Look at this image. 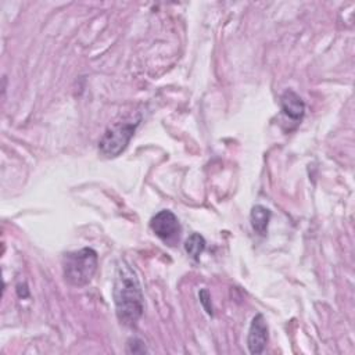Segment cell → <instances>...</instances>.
I'll return each mask as SVG.
<instances>
[{"mask_svg": "<svg viewBox=\"0 0 355 355\" xmlns=\"http://www.w3.org/2000/svg\"><path fill=\"white\" fill-rule=\"evenodd\" d=\"M112 295L118 320L128 327L136 326L144 311V298L135 269L123 259L115 269Z\"/></svg>", "mask_w": 355, "mask_h": 355, "instance_id": "6da1fadb", "label": "cell"}, {"mask_svg": "<svg viewBox=\"0 0 355 355\" xmlns=\"http://www.w3.org/2000/svg\"><path fill=\"white\" fill-rule=\"evenodd\" d=\"M98 265L97 252L85 247L78 251L67 252L62 258V270L67 283L75 287L86 286L92 282Z\"/></svg>", "mask_w": 355, "mask_h": 355, "instance_id": "7a4b0ae2", "label": "cell"}, {"mask_svg": "<svg viewBox=\"0 0 355 355\" xmlns=\"http://www.w3.org/2000/svg\"><path fill=\"white\" fill-rule=\"evenodd\" d=\"M139 122L140 116H137L136 119L130 118L114 122L100 139L98 151L107 158L118 157L128 147Z\"/></svg>", "mask_w": 355, "mask_h": 355, "instance_id": "3957f363", "label": "cell"}, {"mask_svg": "<svg viewBox=\"0 0 355 355\" xmlns=\"http://www.w3.org/2000/svg\"><path fill=\"white\" fill-rule=\"evenodd\" d=\"M150 227L157 237L165 241L173 239L180 230V225L176 215L169 209H162L158 214H155L150 220Z\"/></svg>", "mask_w": 355, "mask_h": 355, "instance_id": "277c9868", "label": "cell"}, {"mask_svg": "<svg viewBox=\"0 0 355 355\" xmlns=\"http://www.w3.org/2000/svg\"><path fill=\"white\" fill-rule=\"evenodd\" d=\"M268 326L265 322L263 315L258 313L252 318L248 337H247V345L251 354H262L265 349V345L268 343Z\"/></svg>", "mask_w": 355, "mask_h": 355, "instance_id": "5b68a950", "label": "cell"}, {"mask_svg": "<svg viewBox=\"0 0 355 355\" xmlns=\"http://www.w3.org/2000/svg\"><path fill=\"white\" fill-rule=\"evenodd\" d=\"M280 108L282 112L291 121H301L304 114H305V103L297 94L294 90L287 89L282 96H280Z\"/></svg>", "mask_w": 355, "mask_h": 355, "instance_id": "8992f818", "label": "cell"}, {"mask_svg": "<svg viewBox=\"0 0 355 355\" xmlns=\"http://www.w3.org/2000/svg\"><path fill=\"white\" fill-rule=\"evenodd\" d=\"M270 211L263 205H254L250 214V220L252 229L259 234L265 236L268 232V225L270 220Z\"/></svg>", "mask_w": 355, "mask_h": 355, "instance_id": "52a82bcc", "label": "cell"}, {"mask_svg": "<svg viewBox=\"0 0 355 355\" xmlns=\"http://www.w3.org/2000/svg\"><path fill=\"white\" fill-rule=\"evenodd\" d=\"M184 250L194 261H198L200 255L205 250V239L200 233L190 234L184 243Z\"/></svg>", "mask_w": 355, "mask_h": 355, "instance_id": "ba28073f", "label": "cell"}, {"mask_svg": "<svg viewBox=\"0 0 355 355\" xmlns=\"http://www.w3.org/2000/svg\"><path fill=\"white\" fill-rule=\"evenodd\" d=\"M198 297H200V302L202 304V306H204V309L207 311V313L212 316V315H214V308H212V304H211L209 291H208L207 288H202V290L200 291Z\"/></svg>", "mask_w": 355, "mask_h": 355, "instance_id": "9c48e42d", "label": "cell"}, {"mask_svg": "<svg viewBox=\"0 0 355 355\" xmlns=\"http://www.w3.org/2000/svg\"><path fill=\"white\" fill-rule=\"evenodd\" d=\"M144 343L139 338H132L128 341V352H133V354H141V352H146L147 349L146 348H139V345H143Z\"/></svg>", "mask_w": 355, "mask_h": 355, "instance_id": "30bf717a", "label": "cell"}]
</instances>
